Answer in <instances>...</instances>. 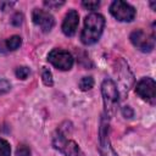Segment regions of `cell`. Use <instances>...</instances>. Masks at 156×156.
Masks as SVG:
<instances>
[{
    "label": "cell",
    "instance_id": "obj_1",
    "mask_svg": "<svg viewBox=\"0 0 156 156\" xmlns=\"http://www.w3.org/2000/svg\"><path fill=\"white\" fill-rule=\"evenodd\" d=\"M105 27V18L100 13H90L84 20V28L80 34V40L85 45H91L96 43L102 34Z\"/></svg>",
    "mask_w": 156,
    "mask_h": 156
},
{
    "label": "cell",
    "instance_id": "obj_2",
    "mask_svg": "<svg viewBox=\"0 0 156 156\" xmlns=\"http://www.w3.org/2000/svg\"><path fill=\"white\" fill-rule=\"evenodd\" d=\"M101 93H102L106 112L110 116H112L116 112L118 105V90L116 88L115 82L111 79H105L101 84Z\"/></svg>",
    "mask_w": 156,
    "mask_h": 156
},
{
    "label": "cell",
    "instance_id": "obj_3",
    "mask_svg": "<svg viewBox=\"0 0 156 156\" xmlns=\"http://www.w3.org/2000/svg\"><path fill=\"white\" fill-rule=\"evenodd\" d=\"M48 60L52 66L61 71H68L73 66V56L68 51L61 49L51 50L48 55Z\"/></svg>",
    "mask_w": 156,
    "mask_h": 156
},
{
    "label": "cell",
    "instance_id": "obj_4",
    "mask_svg": "<svg viewBox=\"0 0 156 156\" xmlns=\"http://www.w3.org/2000/svg\"><path fill=\"white\" fill-rule=\"evenodd\" d=\"M110 12H111V15L116 20H118L121 22H130L135 17V10H134V7L130 6L129 4L124 2V1H121V0L113 1L111 4Z\"/></svg>",
    "mask_w": 156,
    "mask_h": 156
},
{
    "label": "cell",
    "instance_id": "obj_5",
    "mask_svg": "<svg viewBox=\"0 0 156 156\" xmlns=\"http://www.w3.org/2000/svg\"><path fill=\"white\" fill-rule=\"evenodd\" d=\"M136 94L145 101L150 104H155L156 101V84L155 80L150 77H144L141 78L135 88Z\"/></svg>",
    "mask_w": 156,
    "mask_h": 156
},
{
    "label": "cell",
    "instance_id": "obj_6",
    "mask_svg": "<svg viewBox=\"0 0 156 156\" xmlns=\"http://www.w3.org/2000/svg\"><path fill=\"white\" fill-rule=\"evenodd\" d=\"M130 41L135 48H138L140 51H144V52L151 51L154 49V45H155L154 37L145 33L141 29L134 30L130 34Z\"/></svg>",
    "mask_w": 156,
    "mask_h": 156
},
{
    "label": "cell",
    "instance_id": "obj_7",
    "mask_svg": "<svg viewBox=\"0 0 156 156\" xmlns=\"http://www.w3.org/2000/svg\"><path fill=\"white\" fill-rule=\"evenodd\" d=\"M54 145L56 149L61 150L66 156H83L78 145L73 140H67L62 134L54 136Z\"/></svg>",
    "mask_w": 156,
    "mask_h": 156
},
{
    "label": "cell",
    "instance_id": "obj_8",
    "mask_svg": "<svg viewBox=\"0 0 156 156\" xmlns=\"http://www.w3.org/2000/svg\"><path fill=\"white\" fill-rule=\"evenodd\" d=\"M32 20H33L34 24L40 27V29L43 32H50L55 24L54 17L49 12L40 10V9H34V11L32 13Z\"/></svg>",
    "mask_w": 156,
    "mask_h": 156
},
{
    "label": "cell",
    "instance_id": "obj_9",
    "mask_svg": "<svg viewBox=\"0 0 156 156\" xmlns=\"http://www.w3.org/2000/svg\"><path fill=\"white\" fill-rule=\"evenodd\" d=\"M79 24V15L76 10H71L65 16V20L62 22V32L67 37L74 35L77 27Z\"/></svg>",
    "mask_w": 156,
    "mask_h": 156
},
{
    "label": "cell",
    "instance_id": "obj_10",
    "mask_svg": "<svg viewBox=\"0 0 156 156\" xmlns=\"http://www.w3.org/2000/svg\"><path fill=\"white\" fill-rule=\"evenodd\" d=\"M22 44V39L20 35H12L11 38H9L6 40V46L9 50L13 51V50H17Z\"/></svg>",
    "mask_w": 156,
    "mask_h": 156
},
{
    "label": "cell",
    "instance_id": "obj_11",
    "mask_svg": "<svg viewBox=\"0 0 156 156\" xmlns=\"http://www.w3.org/2000/svg\"><path fill=\"white\" fill-rule=\"evenodd\" d=\"M93 87H94V79H93V77H83L80 79V82H79V88L83 91L90 90Z\"/></svg>",
    "mask_w": 156,
    "mask_h": 156
},
{
    "label": "cell",
    "instance_id": "obj_12",
    "mask_svg": "<svg viewBox=\"0 0 156 156\" xmlns=\"http://www.w3.org/2000/svg\"><path fill=\"white\" fill-rule=\"evenodd\" d=\"M101 151H102V156H117L115 154V151L111 149L108 140L105 141L102 138H101Z\"/></svg>",
    "mask_w": 156,
    "mask_h": 156
},
{
    "label": "cell",
    "instance_id": "obj_13",
    "mask_svg": "<svg viewBox=\"0 0 156 156\" xmlns=\"http://www.w3.org/2000/svg\"><path fill=\"white\" fill-rule=\"evenodd\" d=\"M10 155H11L10 144L5 139L0 138V156H10Z\"/></svg>",
    "mask_w": 156,
    "mask_h": 156
},
{
    "label": "cell",
    "instance_id": "obj_14",
    "mask_svg": "<svg viewBox=\"0 0 156 156\" xmlns=\"http://www.w3.org/2000/svg\"><path fill=\"white\" fill-rule=\"evenodd\" d=\"M41 78H43V82L45 85L48 87H51L54 84V80H52V74L51 72L48 69V68H43V72H41Z\"/></svg>",
    "mask_w": 156,
    "mask_h": 156
},
{
    "label": "cell",
    "instance_id": "obj_15",
    "mask_svg": "<svg viewBox=\"0 0 156 156\" xmlns=\"http://www.w3.org/2000/svg\"><path fill=\"white\" fill-rule=\"evenodd\" d=\"M29 73H30V71L28 67H18L16 69V77L18 79H27Z\"/></svg>",
    "mask_w": 156,
    "mask_h": 156
},
{
    "label": "cell",
    "instance_id": "obj_16",
    "mask_svg": "<svg viewBox=\"0 0 156 156\" xmlns=\"http://www.w3.org/2000/svg\"><path fill=\"white\" fill-rule=\"evenodd\" d=\"M16 156H30V150L26 145H21L16 150Z\"/></svg>",
    "mask_w": 156,
    "mask_h": 156
},
{
    "label": "cell",
    "instance_id": "obj_17",
    "mask_svg": "<svg viewBox=\"0 0 156 156\" xmlns=\"http://www.w3.org/2000/svg\"><path fill=\"white\" fill-rule=\"evenodd\" d=\"M11 89V84L6 79H0V94H5Z\"/></svg>",
    "mask_w": 156,
    "mask_h": 156
},
{
    "label": "cell",
    "instance_id": "obj_18",
    "mask_svg": "<svg viewBox=\"0 0 156 156\" xmlns=\"http://www.w3.org/2000/svg\"><path fill=\"white\" fill-rule=\"evenodd\" d=\"M82 5L88 10H96L100 6V2L99 1H83Z\"/></svg>",
    "mask_w": 156,
    "mask_h": 156
},
{
    "label": "cell",
    "instance_id": "obj_19",
    "mask_svg": "<svg viewBox=\"0 0 156 156\" xmlns=\"http://www.w3.org/2000/svg\"><path fill=\"white\" fill-rule=\"evenodd\" d=\"M122 113H123V116L127 117V118L133 117V110H132L129 106H124V107L122 108Z\"/></svg>",
    "mask_w": 156,
    "mask_h": 156
},
{
    "label": "cell",
    "instance_id": "obj_20",
    "mask_svg": "<svg viewBox=\"0 0 156 156\" xmlns=\"http://www.w3.org/2000/svg\"><path fill=\"white\" fill-rule=\"evenodd\" d=\"M46 6H49V7H58V6H61V5H63V1H45L44 2Z\"/></svg>",
    "mask_w": 156,
    "mask_h": 156
}]
</instances>
